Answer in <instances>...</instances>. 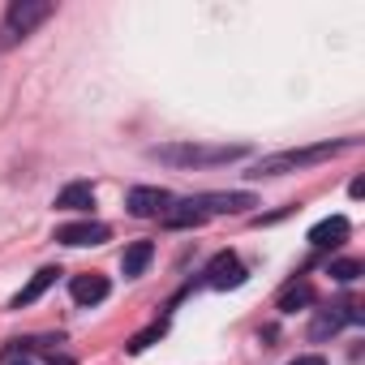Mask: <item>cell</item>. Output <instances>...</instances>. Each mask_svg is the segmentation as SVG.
<instances>
[{
    "mask_svg": "<svg viewBox=\"0 0 365 365\" xmlns=\"http://www.w3.org/2000/svg\"><path fill=\"white\" fill-rule=\"evenodd\" d=\"M348 146H352V142H318V146H305V150H279V155L258 159L245 176H284V172H297V168H309V163L335 159V155L348 150Z\"/></svg>",
    "mask_w": 365,
    "mask_h": 365,
    "instance_id": "1",
    "label": "cell"
},
{
    "mask_svg": "<svg viewBox=\"0 0 365 365\" xmlns=\"http://www.w3.org/2000/svg\"><path fill=\"white\" fill-rule=\"evenodd\" d=\"M245 146H150V159L172 163V168H215L241 159Z\"/></svg>",
    "mask_w": 365,
    "mask_h": 365,
    "instance_id": "2",
    "label": "cell"
},
{
    "mask_svg": "<svg viewBox=\"0 0 365 365\" xmlns=\"http://www.w3.org/2000/svg\"><path fill=\"white\" fill-rule=\"evenodd\" d=\"M56 14V5L52 0H14L9 5V14H5V31H9V39H26L39 22H48Z\"/></svg>",
    "mask_w": 365,
    "mask_h": 365,
    "instance_id": "3",
    "label": "cell"
},
{
    "mask_svg": "<svg viewBox=\"0 0 365 365\" xmlns=\"http://www.w3.org/2000/svg\"><path fill=\"white\" fill-rule=\"evenodd\" d=\"M125 207H129V215L150 220V215H163V211L172 207V194H168V190H159V185H138V190H129Z\"/></svg>",
    "mask_w": 365,
    "mask_h": 365,
    "instance_id": "4",
    "label": "cell"
},
{
    "mask_svg": "<svg viewBox=\"0 0 365 365\" xmlns=\"http://www.w3.org/2000/svg\"><path fill=\"white\" fill-rule=\"evenodd\" d=\"M245 279H250V275H245V267H241L237 254H215L211 267H207V284L220 288V292H224V288H241Z\"/></svg>",
    "mask_w": 365,
    "mask_h": 365,
    "instance_id": "5",
    "label": "cell"
},
{
    "mask_svg": "<svg viewBox=\"0 0 365 365\" xmlns=\"http://www.w3.org/2000/svg\"><path fill=\"white\" fill-rule=\"evenodd\" d=\"M202 215H245L250 207H258L254 194H198Z\"/></svg>",
    "mask_w": 365,
    "mask_h": 365,
    "instance_id": "6",
    "label": "cell"
},
{
    "mask_svg": "<svg viewBox=\"0 0 365 365\" xmlns=\"http://www.w3.org/2000/svg\"><path fill=\"white\" fill-rule=\"evenodd\" d=\"M108 237H112V228L108 224H91V220L86 224H61L56 228V241L61 245H73V250L78 245H103Z\"/></svg>",
    "mask_w": 365,
    "mask_h": 365,
    "instance_id": "7",
    "label": "cell"
},
{
    "mask_svg": "<svg viewBox=\"0 0 365 365\" xmlns=\"http://www.w3.org/2000/svg\"><path fill=\"white\" fill-rule=\"evenodd\" d=\"M344 322H361V309L356 305H339V309H322L318 318H314V327H309V339H327V335H335Z\"/></svg>",
    "mask_w": 365,
    "mask_h": 365,
    "instance_id": "8",
    "label": "cell"
},
{
    "mask_svg": "<svg viewBox=\"0 0 365 365\" xmlns=\"http://www.w3.org/2000/svg\"><path fill=\"white\" fill-rule=\"evenodd\" d=\"M69 292H73V301H78V305H99V301H108L112 284H108L103 275H73Z\"/></svg>",
    "mask_w": 365,
    "mask_h": 365,
    "instance_id": "9",
    "label": "cell"
},
{
    "mask_svg": "<svg viewBox=\"0 0 365 365\" xmlns=\"http://www.w3.org/2000/svg\"><path fill=\"white\" fill-rule=\"evenodd\" d=\"M348 228H352V224H348L344 215H331V220H322V224L309 228V245H314V250H331V245H339V241L348 237Z\"/></svg>",
    "mask_w": 365,
    "mask_h": 365,
    "instance_id": "10",
    "label": "cell"
},
{
    "mask_svg": "<svg viewBox=\"0 0 365 365\" xmlns=\"http://www.w3.org/2000/svg\"><path fill=\"white\" fill-rule=\"evenodd\" d=\"M95 207V185L91 180H73L56 194V211H91Z\"/></svg>",
    "mask_w": 365,
    "mask_h": 365,
    "instance_id": "11",
    "label": "cell"
},
{
    "mask_svg": "<svg viewBox=\"0 0 365 365\" xmlns=\"http://www.w3.org/2000/svg\"><path fill=\"white\" fill-rule=\"evenodd\" d=\"M202 220H207V215H202L198 198H185V202H176V207L163 211V228H198Z\"/></svg>",
    "mask_w": 365,
    "mask_h": 365,
    "instance_id": "12",
    "label": "cell"
},
{
    "mask_svg": "<svg viewBox=\"0 0 365 365\" xmlns=\"http://www.w3.org/2000/svg\"><path fill=\"white\" fill-rule=\"evenodd\" d=\"M56 275H61L56 267H43V271H35V275H31V284H26L18 297H14V309H26V305H35V301H39V297H43V292L56 284Z\"/></svg>",
    "mask_w": 365,
    "mask_h": 365,
    "instance_id": "13",
    "label": "cell"
},
{
    "mask_svg": "<svg viewBox=\"0 0 365 365\" xmlns=\"http://www.w3.org/2000/svg\"><path fill=\"white\" fill-rule=\"evenodd\" d=\"M150 258H155V245H150V241H133V245L125 250V258H120L125 279H138V275L150 267Z\"/></svg>",
    "mask_w": 365,
    "mask_h": 365,
    "instance_id": "14",
    "label": "cell"
},
{
    "mask_svg": "<svg viewBox=\"0 0 365 365\" xmlns=\"http://www.w3.org/2000/svg\"><path fill=\"white\" fill-rule=\"evenodd\" d=\"M314 301V284H305V279H297V284H288L284 292H279V309L284 314H297L301 305H309Z\"/></svg>",
    "mask_w": 365,
    "mask_h": 365,
    "instance_id": "15",
    "label": "cell"
},
{
    "mask_svg": "<svg viewBox=\"0 0 365 365\" xmlns=\"http://www.w3.org/2000/svg\"><path fill=\"white\" fill-rule=\"evenodd\" d=\"M163 331H168V327H163V322H155V327H146V331H138V335H133V339H129L125 348H129V352L138 356V352H146V348H150V344H155V339H159Z\"/></svg>",
    "mask_w": 365,
    "mask_h": 365,
    "instance_id": "16",
    "label": "cell"
},
{
    "mask_svg": "<svg viewBox=\"0 0 365 365\" xmlns=\"http://www.w3.org/2000/svg\"><path fill=\"white\" fill-rule=\"evenodd\" d=\"M361 275V262L356 258H339V262H331V279H339V284H352Z\"/></svg>",
    "mask_w": 365,
    "mask_h": 365,
    "instance_id": "17",
    "label": "cell"
},
{
    "mask_svg": "<svg viewBox=\"0 0 365 365\" xmlns=\"http://www.w3.org/2000/svg\"><path fill=\"white\" fill-rule=\"evenodd\" d=\"M292 365H327V361H322V356H318V352H309V356H297V361H292Z\"/></svg>",
    "mask_w": 365,
    "mask_h": 365,
    "instance_id": "18",
    "label": "cell"
},
{
    "mask_svg": "<svg viewBox=\"0 0 365 365\" xmlns=\"http://www.w3.org/2000/svg\"><path fill=\"white\" fill-rule=\"evenodd\" d=\"M348 194H352V198H365V180H361V176H356L352 185H348Z\"/></svg>",
    "mask_w": 365,
    "mask_h": 365,
    "instance_id": "19",
    "label": "cell"
},
{
    "mask_svg": "<svg viewBox=\"0 0 365 365\" xmlns=\"http://www.w3.org/2000/svg\"><path fill=\"white\" fill-rule=\"evenodd\" d=\"M48 365H73V361H69V356H52Z\"/></svg>",
    "mask_w": 365,
    "mask_h": 365,
    "instance_id": "20",
    "label": "cell"
},
{
    "mask_svg": "<svg viewBox=\"0 0 365 365\" xmlns=\"http://www.w3.org/2000/svg\"><path fill=\"white\" fill-rule=\"evenodd\" d=\"M22 365H31V361H22Z\"/></svg>",
    "mask_w": 365,
    "mask_h": 365,
    "instance_id": "21",
    "label": "cell"
}]
</instances>
